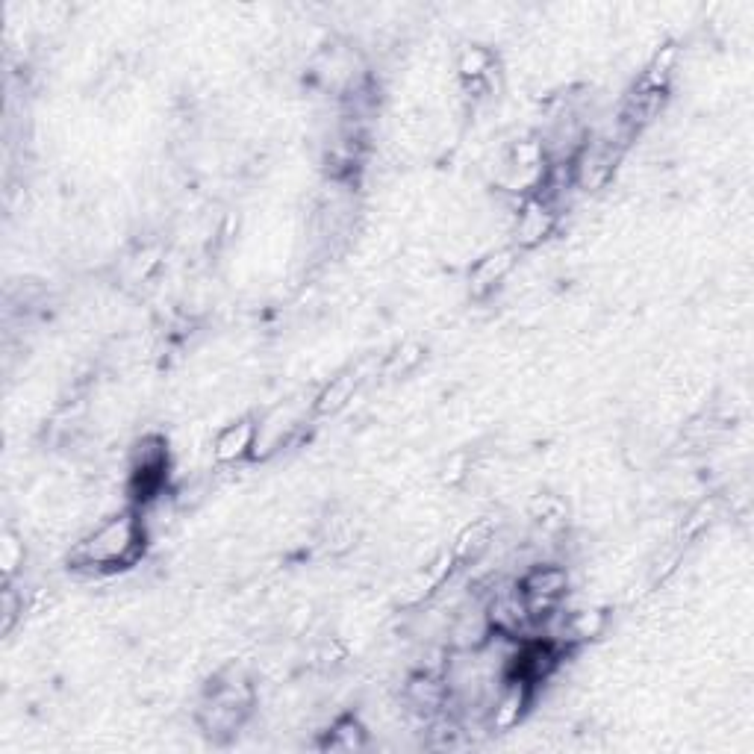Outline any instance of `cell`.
Here are the masks:
<instances>
[{"label":"cell","mask_w":754,"mask_h":754,"mask_svg":"<svg viewBox=\"0 0 754 754\" xmlns=\"http://www.w3.org/2000/svg\"><path fill=\"white\" fill-rule=\"evenodd\" d=\"M145 548V522L139 507H127L98 522L71 548V563L92 572H118L133 566Z\"/></svg>","instance_id":"6da1fadb"},{"label":"cell","mask_w":754,"mask_h":754,"mask_svg":"<svg viewBox=\"0 0 754 754\" xmlns=\"http://www.w3.org/2000/svg\"><path fill=\"white\" fill-rule=\"evenodd\" d=\"M554 221H557V210L548 201H542L539 195H531L516 213L513 236L522 248H534L554 230Z\"/></svg>","instance_id":"7a4b0ae2"},{"label":"cell","mask_w":754,"mask_h":754,"mask_svg":"<svg viewBox=\"0 0 754 754\" xmlns=\"http://www.w3.org/2000/svg\"><path fill=\"white\" fill-rule=\"evenodd\" d=\"M254 445H257V422L239 419V422L221 428L216 445H213V457L218 463H239L254 454Z\"/></svg>","instance_id":"3957f363"},{"label":"cell","mask_w":754,"mask_h":754,"mask_svg":"<svg viewBox=\"0 0 754 754\" xmlns=\"http://www.w3.org/2000/svg\"><path fill=\"white\" fill-rule=\"evenodd\" d=\"M369 746V731L360 719L354 716H339L330 728H327V740L324 749L330 752H363Z\"/></svg>","instance_id":"277c9868"},{"label":"cell","mask_w":754,"mask_h":754,"mask_svg":"<svg viewBox=\"0 0 754 754\" xmlns=\"http://www.w3.org/2000/svg\"><path fill=\"white\" fill-rule=\"evenodd\" d=\"M510 269H513V251H498V254L484 257V260L472 269V277H469L472 292H475V295H486L489 289H495V286L507 277V271Z\"/></svg>","instance_id":"5b68a950"},{"label":"cell","mask_w":754,"mask_h":754,"mask_svg":"<svg viewBox=\"0 0 754 754\" xmlns=\"http://www.w3.org/2000/svg\"><path fill=\"white\" fill-rule=\"evenodd\" d=\"M457 71L466 83L472 86H481L492 77L495 71V56L484 45H466L460 56H457Z\"/></svg>","instance_id":"8992f818"},{"label":"cell","mask_w":754,"mask_h":754,"mask_svg":"<svg viewBox=\"0 0 754 754\" xmlns=\"http://www.w3.org/2000/svg\"><path fill=\"white\" fill-rule=\"evenodd\" d=\"M357 383H360V377L351 375V372H348V375L330 377V383H327L322 392L316 395V413H319V416L339 413V410H342V407L354 398Z\"/></svg>","instance_id":"52a82bcc"},{"label":"cell","mask_w":754,"mask_h":754,"mask_svg":"<svg viewBox=\"0 0 754 754\" xmlns=\"http://www.w3.org/2000/svg\"><path fill=\"white\" fill-rule=\"evenodd\" d=\"M0 634L6 637V634H12V628H15V622L21 619V613H24V598L15 593V587L12 584H6L3 587V595H0Z\"/></svg>","instance_id":"ba28073f"},{"label":"cell","mask_w":754,"mask_h":754,"mask_svg":"<svg viewBox=\"0 0 754 754\" xmlns=\"http://www.w3.org/2000/svg\"><path fill=\"white\" fill-rule=\"evenodd\" d=\"M0 548H3V572H6V578H9V575L18 569V563L24 560V548H21V542L12 537V534H3Z\"/></svg>","instance_id":"9c48e42d"}]
</instances>
